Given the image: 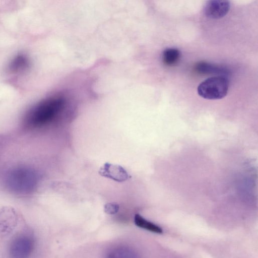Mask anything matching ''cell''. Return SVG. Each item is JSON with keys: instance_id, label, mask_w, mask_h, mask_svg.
Masks as SVG:
<instances>
[{"instance_id": "8", "label": "cell", "mask_w": 258, "mask_h": 258, "mask_svg": "<svg viewBox=\"0 0 258 258\" xmlns=\"http://www.w3.org/2000/svg\"><path fill=\"white\" fill-rule=\"evenodd\" d=\"M181 56L179 50L175 48L165 49L162 53V61L167 66H173L177 63Z\"/></svg>"}, {"instance_id": "9", "label": "cell", "mask_w": 258, "mask_h": 258, "mask_svg": "<svg viewBox=\"0 0 258 258\" xmlns=\"http://www.w3.org/2000/svg\"><path fill=\"white\" fill-rule=\"evenodd\" d=\"M196 70L202 74L224 75L228 73V71L225 68L205 62L199 63L196 67Z\"/></svg>"}, {"instance_id": "10", "label": "cell", "mask_w": 258, "mask_h": 258, "mask_svg": "<svg viewBox=\"0 0 258 258\" xmlns=\"http://www.w3.org/2000/svg\"><path fill=\"white\" fill-rule=\"evenodd\" d=\"M29 65L28 58L23 54L16 56L10 62L9 68L13 72H19L24 71Z\"/></svg>"}, {"instance_id": "5", "label": "cell", "mask_w": 258, "mask_h": 258, "mask_svg": "<svg viewBox=\"0 0 258 258\" xmlns=\"http://www.w3.org/2000/svg\"><path fill=\"white\" fill-rule=\"evenodd\" d=\"M230 4L227 1L213 0L207 1L204 7V13L209 18L218 19L228 13Z\"/></svg>"}, {"instance_id": "12", "label": "cell", "mask_w": 258, "mask_h": 258, "mask_svg": "<svg viewBox=\"0 0 258 258\" xmlns=\"http://www.w3.org/2000/svg\"><path fill=\"white\" fill-rule=\"evenodd\" d=\"M119 209V205L115 203H108L104 207V212L109 215H113L117 213Z\"/></svg>"}, {"instance_id": "2", "label": "cell", "mask_w": 258, "mask_h": 258, "mask_svg": "<svg viewBox=\"0 0 258 258\" xmlns=\"http://www.w3.org/2000/svg\"><path fill=\"white\" fill-rule=\"evenodd\" d=\"M38 180L36 171L27 167H19L8 172L6 178L7 186L14 192L25 194L34 190Z\"/></svg>"}, {"instance_id": "4", "label": "cell", "mask_w": 258, "mask_h": 258, "mask_svg": "<svg viewBox=\"0 0 258 258\" xmlns=\"http://www.w3.org/2000/svg\"><path fill=\"white\" fill-rule=\"evenodd\" d=\"M19 220L16 210L11 206L0 208V238L4 237L15 229Z\"/></svg>"}, {"instance_id": "11", "label": "cell", "mask_w": 258, "mask_h": 258, "mask_svg": "<svg viewBox=\"0 0 258 258\" xmlns=\"http://www.w3.org/2000/svg\"><path fill=\"white\" fill-rule=\"evenodd\" d=\"M106 258H138V256L132 249L126 247H119L110 251Z\"/></svg>"}, {"instance_id": "6", "label": "cell", "mask_w": 258, "mask_h": 258, "mask_svg": "<svg viewBox=\"0 0 258 258\" xmlns=\"http://www.w3.org/2000/svg\"><path fill=\"white\" fill-rule=\"evenodd\" d=\"M99 174L117 182H123L131 178L127 171L122 166L109 163L104 164L99 170Z\"/></svg>"}, {"instance_id": "7", "label": "cell", "mask_w": 258, "mask_h": 258, "mask_svg": "<svg viewBox=\"0 0 258 258\" xmlns=\"http://www.w3.org/2000/svg\"><path fill=\"white\" fill-rule=\"evenodd\" d=\"M134 222L137 226L146 230L159 234L163 233V230L160 226L146 220L139 214L135 215Z\"/></svg>"}, {"instance_id": "1", "label": "cell", "mask_w": 258, "mask_h": 258, "mask_svg": "<svg viewBox=\"0 0 258 258\" xmlns=\"http://www.w3.org/2000/svg\"><path fill=\"white\" fill-rule=\"evenodd\" d=\"M66 97L55 95L49 97L32 107L24 118V125L29 128L41 127L52 122L64 109Z\"/></svg>"}, {"instance_id": "3", "label": "cell", "mask_w": 258, "mask_h": 258, "mask_svg": "<svg viewBox=\"0 0 258 258\" xmlns=\"http://www.w3.org/2000/svg\"><path fill=\"white\" fill-rule=\"evenodd\" d=\"M228 88V79L224 76H219L209 78L201 83L197 92L204 99L217 100L226 96Z\"/></svg>"}]
</instances>
